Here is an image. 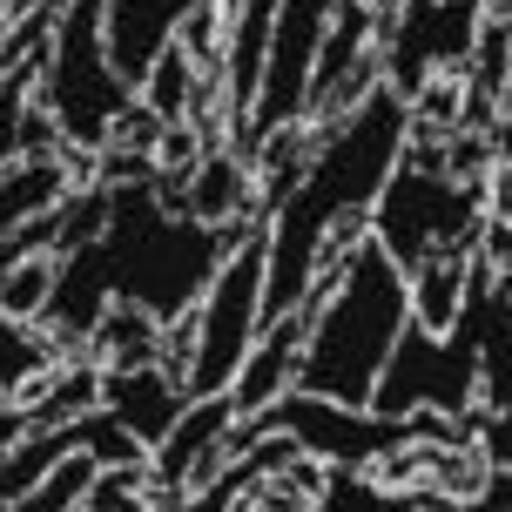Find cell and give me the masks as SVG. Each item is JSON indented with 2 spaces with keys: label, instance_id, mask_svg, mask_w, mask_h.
Instances as JSON below:
<instances>
[{
  "label": "cell",
  "instance_id": "cell-1",
  "mask_svg": "<svg viewBox=\"0 0 512 512\" xmlns=\"http://www.w3.org/2000/svg\"><path fill=\"white\" fill-rule=\"evenodd\" d=\"M405 128H411V102H398L384 88V75L331 128H317V142L304 155V176L290 182L277 216L263 223V243H270V263H263V324L290 317L304 304L310 277L324 270V243L344 223L371 216L384 176L405 155Z\"/></svg>",
  "mask_w": 512,
  "mask_h": 512
},
{
  "label": "cell",
  "instance_id": "cell-2",
  "mask_svg": "<svg viewBox=\"0 0 512 512\" xmlns=\"http://www.w3.org/2000/svg\"><path fill=\"white\" fill-rule=\"evenodd\" d=\"M250 230L256 223H196V216H182L155 189V176L122 182V189H108V230H102L108 290L122 304L149 310L155 324H182V317H196L216 263Z\"/></svg>",
  "mask_w": 512,
  "mask_h": 512
},
{
  "label": "cell",
  "instance_id": "cell-3",
  "mask_svg": "<svg viewBox=\"0 0 512 512\" xmlns=\"http://www.w3.org/2000/svg\"><path fill=\"white\" fill-rule=\"evenodd\" d=\"M405 317H411L405 270L384 256L378 236L364 230L351 243V256H344V270H337L331 297L310 310L290 391L331 398V405H371V384H378L391 344L405 331Z\"/></svg>",
  "mask_w": 512,
  "mask_h": 512
},
{
  "label": "cell",
  "instance_id": "cell-4",
  "mask_svg": "<svg viewBox=\"0 0 512 512\" xmlns=\"http://www.w3.org/2000/svg\"><path fill=\"white\" fill-rule=\"evenodd\" d=\"M506 310H512L506 270L472 256L465 263V304L445 331H425L405 317V331H398L378 384H371V411H445V418H459L465 405H479V344H486V324Z\"/></svg>",
  "mask_w": 512,
  "mask_h": 512
},
{
  "label": "cell",
  "instance_id": "cell-5",
  "mask_svg": "<svg viewBox=\"0 0 512 512\" xmlns=\"http://www.w3.org/2000/svg\"><path fill=\"white\" fill-rule=\"evenodd\" d=\"M102 21H108V0H61V21L41 48V81H34V102L54 115L61 142L88 155H102L108 128L142 102L108 61Z\"/></svg>",
  "mask_w": 512,
  "mask_h": 512
},
{
  "label": "cell",
  "instance_id": "cell-6",
  "mask_svg": "<svg viewBox=\"0 0 512 512\" xmlns=\"http://www.w3.org/2000/svg\"><path fill=\"white\" fill-rule=\"evenodd\" d=\"M486 223V176H452V169H425L405 162L384 176L378 203L364 216V230L384 243V256L398 270H418L425 256H459Z\"/></svg>",
  "mask_w": 512,
  "mask_h": 512
},
{
  "label": "cell",
  "instance_id": "cell-7",
  "mask_svg": "<svg viewBox=\"0 0 512 512\" xmlns=\"http://www.w3.org/2000/svg\"><path fill=\"white\" fill-rule=\"evenodd\" d=\"M263 263H270L263 230H250L223 263H216L203 304L189 317V358H182V391H189V398L230 391L243 351L256 344V331H263Z\"/></svg>",
  "mask_w": 512,
  "mask_h": 512
},
{
  "label": "cell",
  "instance_id": "cell-8",
  "mask_svg": "<svg viewBox=\"0 0 512 512\" xmlns=\"http://www.w3.org/2000/svg\"><path fill=\"white\" fill-rule=\"evenodd\" d=\"M479 14H486V0H391L384 7V27H378L384 34V54H378L384 88L398 102H411L432 75L472 61Z\"/></svg>",
  "mask_w": 512,
  "mask_h": 512
},
{
  "label": "cell",
  "instance_id": "cell-9",
  "mask_svg": "<svg viewBox=\"0 0 512 512\" xmlns=\"http://www.w3.org/2000/svg\"><path fill=\"white\" fill-rule=\"evenodd\" d=\"M337 0H283L277 21H270V48H263V81H256L250 122L230 149L256 155L263 135L304 122V95H310V68H317V48H324V27H331Z\"/></svg>",
  "mask_w": 512,
  "mask_h": 512
},
{
  "label": "cell",
  "instance_id": "cell-10",
  "mask_svg": "<svg viewBox=\"0 0 512 512\" xmlns=\"http://www.w3.org/2000/svg\"><path fill=\"white\" fill-rule=\"evenodd\" d=\"M230 391H209V398H189V405L176 411V425L162 432V445L149 452V486H142V499L149 506H189V465L203 459V452H216L223 445V432H230Z\"/></svg>",
  "mask_w": 512,
  "mask_h": 512
},
{
  "label": "cell",
  "instance_id": "cell-11",
  "mask_svg": "<svg viewBox=\"0 0 512 512\" xmlns=\"http://www.w3.org/2000/svg\"><path fill=\"white\" fill-rule=\"evenodd\" d=\"M102 405L155 452L162 432L176 425V411L189 405V391H182V371L162 364V358H149V364H102Z\"/></svg>",
  "mask_w": 512,
  "mask_h": 512
},
{
  "label": "cell",
  "instance_id": "cell-12",
  "mask_svg": "<svg viewBox=\"0 0 512 512\" xmlns=\"http://www.w3.org/2000/svg\"><path fill=\"white\" fill-rule=\"evenodd\" d=\"M108 304H115V290H108L102 236H95V243H81V250H68L54 263V290H48L41 324H48V337H61L68 351H81V344L95 337V324L108 317Z\"/></svg>",
  "mask_w": 512,
  "mask_h": 512
},
{
  "label": "cell",
  "instance_id": "cell-13",
  "mask_svg": "<svg viewBox=\"0 0 512 512\" xmlns=\"http://www.w3.org/2000/svg\"><path fill=\"white\" fill-rule=\"evenodd\" d=\"M203 0H108V61H115V75L128 88H142V75L155 68V54L176 41V27L196 14Z\"/></svg>",
  "mask_w": 512,
  "mask_h": 512
},
{
  "label": "cell",
  "instance_id": "cell-14",
  "mask_svg": "<svg viewBox=\"0 0 512 512\" xmlns=\"http://www.w3.org/2000/svg\"><path fill=\"white\" fill-rule=\"evenodd\" d=\"M324 304V297H304V304L290 310V317H270L263 331H256V344L243 351V364H236L230 378V405L236 418H250V411H263L277 391H290V371H297V344H304V324L310 310Z\"/></svg>",
  "mask_w": 512,
  "mask_h": 512
},
{
  "label": "cell",
  "instance_id": "cell-15",
  "mask_svg": "<svg viewBox=\"0 0 512 512\" xmlns=\"http://www.w3.org/2000/svg\"><path fill=\"white\" fill-rule=\"evenodd\" d=\"M176 209L196 223H243L250 216V155H236L230 142H209L182 176Z\"/></svg>",
  "mask_w": 512,
  "mask_h": 512
},
{
  "label": "cell",
  "instance_id": "cell-16",
  "mask_svg": "<svg viewBox=\"0 0 512 512\" xmlns=\"http://www.w3.org/2000/svg\"><path fill=\"white\" fill-rule=\"evenodd\" d=\"M68 162L61 155H21L14 169H0V236H14L27 216H41L68 196Z\"/></svg>",
  "mask_w": 512,
  "mask_h": 512
},
{
  "label": "cell",
  "instance_id": "cell-17",
  "mask_svg": "<svg viewBox=\"0 0 512 512\" xmlns=\"http://www.w3.org/2000/svg\"><path fill=\"white\" fill-rule=\"evenodd\" d=\"M95 405H102V364H54L48 378H34L21 391L27 425H61V418H81Z\"/></svg>",
  "mask_w": 512,
  "mask_h": 512
},
{
  "label": "cell",
  "instance_id": "cell-18",
  "mask_svg": "<svg viewBox=\"0 0 512 512\" xmlns=\"http://www.w3.org/2000/svg\"><path fill=\"white\" fill-rule=\"evenodd\" d=\"M61 337H41L27 317H7L0 310V405H14L34 378H48L54 364H61Z\"/></svg>",
  "mask_w": 512,
  "mask_h": 512
},
{
  "label": "cell",
  "instance_id": "cell-19",
  "mask_svg": "<svg viewBox=\"0 0 512 512\" xmlns=\"http://www.w3.org/2000/svg\"><path fill=\"white\" fill-rule=\"evenodd\" d=\"M405 304H411V324L445 331L465 304V256H425L418 270H405Z\"/></svg>",
  "mask_w": 512,
  "mask_h": 512
},
{
  "label": "cell",
  "instance_id": "cell-20",
  "mask_svg": "<svg viewBox=\"0 0 512 512\" xmlns=\"http://www.w3.org/2000/svg\"><path fill=\"white\" fill-rule=\"evenodd\" d=\"M162 331H169V324H155L149 310H135V304L115 297L108 317L95 324V337H88V351H95V364H149V358H162Z\"/></svg>",
  "mask_w": 512,
  "mask_h": 512
},
{
  "label": "cell",
  "instance_id": "cell-21",
  "mask_svg": "<svg viewBox=\"0 0 512 512\" xmlns=\"http://www.w3.org/2000/svg\"><path fill=\"white\" fill-rule=\"evenodd\" d=\"M95 472H102V459H95L88 445H75L68 459H54V465H48V479H41V486L21 492V499H14L7 512H75L81 499H88V479H95Z\"/></svg>",
  "mask_w": 512,
  "mask_h": 512
},
{
  "label": "cell",
  "instance_id": "cell-22",
  "mask_svg": "<svg viewBox=\"0 0 512 512\" xmlns=\"http://www.w3.org/2000/svg\"><path fill=\"white\" fill-rule=\"evenodd\" d=\"M135 95H142V108H149L162 128L182 122V115H189V95H196V68H189V54L169 41V48L155 54V68L142 75V88H135Z\"/></svg>",
  "mask_w": 512,
  "mask_h": 512
},
{
  "label": "cell",
  "instance_id": "cell-23",
  "mask_svg": "<svg viewBox=\"0 0 512 512\" xmlns=\"http://www.w3.org/2000/svg\"><path fill=\"white\" fill-rule=\"evenodd\" d=\"M506 41H512L506 7H486L479 34H472V95H486L492 108H506Z\"/></svg>",
  "mask_w": 512,
  "mask_h": 512
},
{
  "label": "cell",
  "instance_id": "cell-24",
  "mask_svg": "<svg viewBox=\"0 0 512 512\" xmlns=\"http://www.w3.org/2000/svg\"><path fill=\"white\" fill-rule=\"evenodd\" d=\"M54 263H61V256H27V263H14V270L0 277V310H7V317H27V324H41L48 290H54Z\"/></svg>",
  "mask_w": 512,
  "mask_h": 512
},
{
  "label": "cell",
  "instance_id": "cell-25",
  "mask_svg": "<svg viewBox=\"0 0 512 512\" xmlns=\"http://www.w3.org/2000/svg\"><path fill=\"white\" fill-rule=\"evenodd\" d=\"M142 486H149V459H135V465H102V472L88 479V499H81V506H88V512H149Z\"/></svg>",
  "mask_w": 512,
  "mask_h": 512
},
{
  "label": "cell",
  "instance_id": "cell-26",
  "mask_svg": "<svg viewBox=\"0 0 512 512\" xmlns=\"http://www.w3.org/2000/svg\"><path fill=\"white\" fill-rule=\"evenodd\" d=\"M21 432H27V411H21V398H14V405H0V452H7Z\"/></svg>",
  "mask_w": 512,
  "mask_h": 512
},
{
  "label": "cell",
  "instance_id": "cell-27",
  "mask_svg": "<svg viewBox=\"0 0 512 512\" xmlns=\"http://www.w3.org/2000/svg\"><path fill=\"white\" fill-rule=\"evenodd\" d=\"M479 499H486V506H506V499H512V479H506V465H492V479L479 486Z\"/></svg>",
  "mask_w": 512,
  "mask_h": 512
},
{
  "label": "cell",
  "instance_id": "cell-28",
  "mask_svg": "<svg viewBox=\"0 0 512 512\" xmlns=\"http://www.w3.org/2000/svg\"><path fill=\"white\" fill-rule=\"evenodd\" d=\"M7 27H14V14H7V7H0V34H7Z\"/></svg>",
  "mask_w": 512,
  "mask_h": 512
}]
</instances>
